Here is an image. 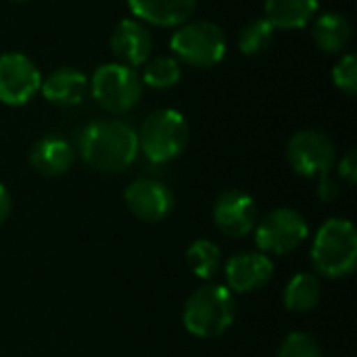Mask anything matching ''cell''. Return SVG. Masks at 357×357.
Listing matches in <instances>:
<instances>
[{
  "label": "cell",
  "instance_id": "6da1fadb",
  "mask_svg": "<svg viewBox=\"0 0 357 357\" xmlns=\"http://www.w3.org/2000/svg\"><path fill=\"white\" fill-rule=\"evenodd\" d=\"M82 159L96 172L115 174L130 167L138 157V134L119 119H100L79 132Z\"/></svg>",
  "mask_w": 357,
  "mask_h": 357
},
{
  "label": "cell",
  "instance_id": "7a4b0ae2",
  "mask_svg": "<svg viewBox=\"0 0 357 357\" xmlns=\"http://www.w3.org/2000/svg\"><path fill=\"white\" fill-rule=\"evenodd\" d=\"M182 318L190 335L213 339L232 326L236 318V301L228 287L205 284L188 297Z\"/></svg>",
  "mask_w": 357,
  "mask_h": 357
},
{
  "label": "cell",
  "instance_id": "3957f363",
  "mask_svg": "<svg viewBox=\"0 0 357 357\" xmlns=\"http://www.w3.org/2000/svg\"><path fill=\"white\" fill-rule=\"evenodd\" d=\"M312 261L326 278L349 276L357 264V232L354 224L343 218L324 222L312 245Z\"/></svg>",
  "mask_w": 357,
  "mask_h": 357
},
{
  "label": "cell",
  "instance_id": "277c9868",
  "mask_svg": "<svg viewBox=\"0 0 357 357\" xmlns=\"http://www.w3.org/2000/svg\"><path fill=\"white\" fill-rule=\"evenodd\" d=\"M136 134L138 149L153 163H167L180 157L190 136L184 115L174 109H159L151 113Z\"/></svg>",
  "mask_w": 357,
  "mask_h": 357
},
{
  "label": "cell",
  "instance_id": "5b68a950",
  "mask_svg": "<svg viewBox=\"0 0 357 357\" xmlns=\"http://www.w3.org/2000/svg\"><path fill=\"white\" fill-rule=\"evenodd\" d=\"M169 46L174 54L199 69L218 65L226 54V36L213 21L197 19L178 25Z\"/></svg>",
  "mask_w": 357,
  "mask_h": 357
},
{
  "label": "cell",
  "instance_id": "8992f818",
  "mask_svg": "<svg viewBox=\"0 0 357 357\" xmlns=\"http://www.w3.org/2000/svg\"><path fill=\"white\" fill-rule=\"evenodd\" d=\"M142 79L134 67L121 63H105L96 67L90 79L94 100L109 113H128L142 98Z\"/></svg>",
  "mask_w": 357,
  "mask_h": 357
},
{
  "label": "cell",
  "instance_id": "52a82bcc",
  "mask_svg": "<svg viewBox=\"0 0 357 357\" xmlns=\"http://www.w3.org/2000/svg\"><path fill=\"white\" fill-rule=\"evenodd\" d=\"M307 224L301 213L289 207L270 211L255 228V243L264 253L287 255L307 238Z\"/></svg>",
  "mask_w": 357,
  "mask_h": 357
},
{
  "label": "cell",
  "instance_id": "ba28073f",
  "mask_svg": "<svg viewBox=\"0 0 357 357\" xmlns=\"http://www.w3.org/2000/svg\"><path fill=\"white\" fill-rule=\"evenodd\" d=\"M287 159L291 167L305 178L331 174L337 161V149L333 140L320 130H299L287 146Z\"/></svg>",
  "mask_w": 357,
  "mask_h": 357
},
{
  "label": "cell",
  "instance_id": "9c48e42d",
  "mask_svg": "<svg viewBox=\"0 0 357 357\" xmlns=\"http://www.w3.org/2000/svg\"><path fill=\"white\" fill-rule=\"evenodd\" d=\"M42 75L33 61L23 52L0 54V102L21 107L40 90Z\"/></svg>",
  "mask_w": 357,
  "mask_h": 357
},
{
  "label": "cell",
  "instance_id": "30bf717a",
  "mask_svg": "<svg viewBox=\"0 0 357 357\" xmlns=\"http://www.w3.org/2000/svg\"><path fill=\"white\" fill-rule=\"evenodd\" d=\"M213 222L218 230L226 236H232V238L247 236L255 228L257 205L247 192L226 190L215 199Z\"/></svg>",
  "mask_w": 357,
  "mask_h": 357
},
{
  "label": "cell",
  "instance_id": "8fae6325",
  "mask_svg": "<svg viewBox=\"0 0 357 357\" xmlns=\"http://www.w3.org/2000/svg\"><path fill=\"white\" fill-rule=\"evenodd\" d=\"M126 203L136 218L144 222H159L172 213L174 195L163 182L153 178H142L128 186Z\"/></svg>",
  "mask_w": 357,
  "mask_h": 357
},
{
  "label": "cell",
  "instance_id": "7c38bea8",
  "mask_svg": "<svg viewBox=\"0 0 357 357\" xmlns=\"http://www.w3.org/2000/svg\"><path fill=\"white\" fill-rule=\"evenodd\" d=\"M111 50L121 65L138 67L151 59L153 36L138 19H121L109 38Z\"/></svg>",
  "mask_w": 357,
  "mask_h": 357
},
{
  "label": "cell",
  "instance_id": "4fadbf2b",
  "mask_svg": "<svg viewBox=\"0 0 357 357\" xmlns=\"http://www.w3.org/2000/svg\"><path fill=\"white\" fill-rule=\"evenodd\" d=\"M274 274V264L266 253L245 251L236 253L226 264L228 289L236 293H251L270 282Z\"/></svg>",
  "mask_w": 357,
  "mask_h": 357
},
{
  "label": "cell",
  "instance_id": "5bb4252c",
  "mask_svg": "<svg viewBox=\"0 0 357 357\" xmlns=\"http://www.w3.org/2000/svg\"><path fill=\"white\" fill-rule=\"evenodd\" d=\"M199 0H128L138 21L159 27H178L190 19Z\"/></svg>",
  "mask_w": 357,
  "mask_h": 357
},
{
  "label": "cell",
  "instance_id": "9a60e30c",
  "mask_svg": "<svg viewBox=\"0 0 357 357\" xmlns=\"http://www.w3.org/2000/svg\"><path fill=\"white\" fill-rule=\"evenodd\" d=\"M73 159H75L73 146L59 136L40 138L29 151V165L46 178H56L67 174L73 165Z\"/></svg>",
  "mask_w": 357,
  "mask_h": 357
},
{
  "label": "cell",
  "instance_id": "2e32d148",
  "mask_svg": "<svg viewBox=\"0 0 357 357\" xmlns=\"http://www.w3.org/2000/svg\"><path fill=\"white\" fill-rule=\"evenodd\" d=\"M40 90L48 102L56 107H73L79 105L88 92V77L73 67H59L42 79Z\"/></svg>",
  "mask_w": 357,
  "mask_h": 357
},
{
  "label": "cell",
  "instance_id": "e0dca14e",
  "mask_svg": "<svg viewBox=\"0 0 357 357\" xmlns=\"http://www.w3.org/2000/svg\"><path fill=\"white\" fill-rule=\"evenodd\" d=\"M266 19L274 29H301L320 8L318 0H266Z\"/></svg>",
  "mask_w": 357,
  "mask_h": 357
},
{
  "label": "cell",
  "instance_id": "ac0fdd59",
  "mask_svg": "<svg viewBox=\"0 0 357 357\" xmlns=\"http://www.w3.org/2000/svg\"><path fill=\"white\" fill-rule=\"evenodd\" d=\"M312 36H314V42L320 50H324L328 54H337L349 46L354 29H351V23L345 15L337 13V10H328L316 19Z\"/></svg>",
  "mask_w": 357,
  "mask_h": 357
},
{
  "label": "cell",
  "instance_id": "d6986e66",
  "mask_svg": "<svg viewBox=\"0 0 357 357\" xmlns=\"http://www.w3.org/2000/svg\"><path fill=\"white\" fill-rule=\"evenodd\" d=\"M322 299L320 280L314 274L301 272L289 280L284 289V307L289 312H312Z\"/></svg>",
  "mask_w": 357,
  "mask_h": 357
},
{
  "label": "cell",
  "instance_id": "ffe728a7",
  "mask_svg": "<svg viewBox=\"0 0 357 357\" xmlns=\"http://www.w3.org/2000/svg\"><path fill=\"white\" fill-rule=\"evenodd\" d=\"M182 77L180 61L174 56H155L142 65V86H151L155 90L174 88Z\"/></svg>",
  "mask_w": 357,
  "mask_h": 357
},
{
  "label": "cell",
  "instance_id": "44dd1931",
  "mask_svg": "<svg viewBox=\"0 0 357 357\" xmlns=\"http://www.w3.org/2000/svg\"><path fill=\"white\" fill-rule=\"evenodd\" d=\"M186 259H188L190 270L203 280H211L222 268L220 247L215 243H211V241H205V238L195 241L186 249Z\"/></svg>",
  "mask_w": 357,
  "mask_h": 357
},
{
  "label": "cell",
  "instance_id": "7402d4cb",
  "mask_svg": "<svg viewBox=\"0 0 357 357\" xmlns=\"http://www.w3.org/2000/svg\"><path fill=\"white\" fill-rule=\"evenodd\" d=\"M272 42H274V27L266 17L249 21L238 33V48L247 56H257L266 52Z\"/></svg>",
  "mask_w": 357,
  "mask_h": 357
},
{
  "label": "cell",
  "instance_id": "603a6c76",
  "mask_svg": "<svg viewBox=\"0 0 357 357\" xmlns=\"http://www.w3.org/2000/svg\"><path fill=\"white\" fill-rule=\"evenodd\" d=\"M278 357H324L318 341L307 333H293L280 345Z\"/></svg>",
  "mask_w": 357,
  "mask_h": 357
},
{
  "label": "cell",
  "instance_id": "cb8c5ba5",
  "mask_svg": "<svg viewBox=\"0 0 357 357\" xmlns=\"http://www.w3.org/2000/svg\"><path fill=\"white\" fill-rule=\"evenodd\" d=\"M333 82L335 86L345 92L347 96H354L357 92V56L356 54H343L339 63L333 69Z\"/></svg>",
  "mask_w": 357,
  "mask_h": 357
},
{
  "label": "cell",
  "instance_id": "d4e9b609",
  "mask_svg": "<svg viewBox=\"0 0 357 357\" xmlns=\"http://www.w3.org/2000/svg\"><path fill=\"white\" fill-rule=\"evenodd\" d=\"M339 178L345 180L347 184H356L357 182V153L356 151H349L341 163H339Z\"/></svg>",
  "mask_w": 357,
  "mask_h": 357
},
{
  "label": "cell",
  "instance_id": "484cf974",
  "mask_svg": "<svg viewBox=\"0 0 357 357\" xmlns=\"http://www.w3.org/2000/svg\"><path fill=\"white\" fill-rule=\"evenodd\" d=\"M10 207H13L10 195H8L6 186L0 182V226L8 220V215H10Z\"/></svg>",
  "mask_w": 357,
  "mask_h": 357
},
{
  "label": "cell",
  "instance_id": "4316f807",
  "mask_svg": "<svg viewBox=\"0 0 357 357\" xmlns=\"http://www.w3.org/2000/svg\"><path fill=\"white\" fill-rule=\"evenodd\" d=\"M10 2H29V0H10Z\"/></svg>",
  "mask_w": 357,
  "mask_h": 357
}]
</instances>
